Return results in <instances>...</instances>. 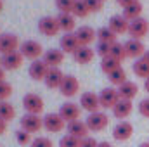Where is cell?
I'll list each match as a JSON object with an SVG mask.
<instances>
[{
  "instance_id": "6da1fadb",
  "label": "cell",
  "mask_w": 149,
  "mask_h": 147,
  "mask_svg": "<svg viewBox=\"0 0 149 147\" xmlns=\"http://www.w3.org/2000/svg\"><path fill=\"white\" fill-rule=\"evenodd\" d=\"M19 52L23 54L24 59H30L31 62H33V61H38V59L43 57V54H45L42 43L37 42V40H26V42H23L21 47H19Z\"/></svg>"
},
{
  "instance_id": "7a4b0ae2",
  "label": "cell",
  "mask_w": 149,
  "mask_h": 147,
  "mask_svg": "<svg viewBox=\"0 0 149 147\" xmlns=\"http://www.w3.org/2000/svg\"><path fill=\"white\" fill-rule=\"evenodd\" d=\"M68 126V123L61 118L59 112H49L45 118H43V128L50 133H59L63 132L64 128Z\"/></svg>"
},
{
  "instance_id": "3957f363",
  "label": "cell",
  "mask_w": 149,
  "mask_h": 147,
  "mask_svg": "<svg viewBox=\"0 0 149 147\" xmlns=\"http://www.w3.org/2000/svg\"><path fill=\"white\" fill-rule=\"evenodd\" d=\"M43 128V118H40V114H24L21 118V130L28 132V133H38Z\"/></svg>"
},
{
  "instance_id": "277c9868",
  "label": "cell",
  "mask_w": 149,
  "mask_h": 147,
  "mask_svg": "<svg viewBox=\"0 0 149 147\" xmlns=\"http://www.w3.org/2000/svg\"><path fill=\"white\" fill-rule=\"evenodd\" d=\"M61 26H59V21L57 17H52V16H45L38 21V31L45 37H56L59 33Z\"/></svg>"
},
{
  "instance_id": "5b68a950",
  "label": "cell",
  "mask_w": 149,
  "mask_h": 147,
  "mask_svg": "<svg viewBox=\"0 0 149 147\" xmlns=\"http://www.w3.org/2000/svg\"><path fill=\"white\" fill-rule=\"evenodd\" d=\"M43 99L38 94H26L23 97V107L28 114H40L43 111Z\"/></svg>"
},
{
  "instance_id": "8992f818",
  "label": "cell",
  "mask_w": 149,
  "mask_h": 147,
  "mask_svg": "<svg viewBox=\"0 0 149 147\" xmlns=\"http://www.w3.org/2000/svg\"><path fill=\"white\" fill-rule=\"evenodd\" d=\"M85 123H87L88 130H92V132H102V130L108 126L109 118H108V114H104V112L97 111V112L88 114V118H87V121H85Z\"/></svg>"
},
{
  "instance_id": "52a82bcc",
  "label": "cell",
  "mask_w": 149,
  "mask_h": 147,
  "mask_svg": "<svg viewBox=\"0 0 149 147\" xmlns=\"http://www.w3.org/2000/svg\"><path fill=\"white\" fill-rule=\"evenodd\" d=\"M80 107H81L83 111H87L88 114L97 112V111L101 109L99 95H97V94H92V92H85V94H81V97H80Z\"/></svg>"
},
{
  "instance_id": "ba28073f",
  "label": "cell",
  "mask_w": 149,
  "mask_h": 147,
  "mask_svg": "<svg viewBox=\"0 0 149 147\" xmlns=\"http://www.w3.org/2000/svg\"><path fill=\"white\" fill-rule=\"evenodd\" d=\"M148 33H149V21L148 19L139 17V19L130 21V24H128V35L132 38L141 40L142 37H146Z\"/></svg>"
},
{
  "instance_id": "9c48e42d",
  "label": "cell",
  "mask_w": 149,
  "mask_h": 147,
  "mask_svg": "<svg viewBox=\"0 0 149 147\" xmlns=\"http://www.w3.org/2000/svg\"><path fill=\"white\" fill-rule=\"evenodd\" d=\"M17 47H19V40L14 33H2L0 35V52H2V55L17 52Z\"/></svg>"
},
{
  "instance_id": "30bf717a",
  "label": "cell",
  "mask_w": 149,
  "mask_h": 147,
  "mask_svg": "<svg viewBox=\"0 0 149 147\" xmlns=\"http://www.w3.org/2000/svg\"><path fill=\"white\" fill-rule=\"evenodd\" d=\"M59 114L66 123H71V121L80 119L81 107H80V104H74V102H64L61 106V109H59Z\"/></svg>"
},
{
  "instance_id": "8fae6325",
  "label": "cell",
  "mask_w": 149,
  "mask_h": 147,
  "mask_svg": "<svg viewBox=\"0 0 149 147\" xmlns=\"http://www.w3.org/2000/svg\"><path fill=\"white\" fill-rule=\"evenodd\" d=\"M59 92L64 97H74L80 92V81L74 78L73 74H66L63 83H61V87H59Z\"/></svg>"
},
{
  "instance_id": "7c38bea8",
  "label": "cell",
  "mask_w": 149,
  "mask_h": 147,
  "mask_svg": "<svg viewBox=\"0 0 149 147\" xmlns=\"http://www.w3.org/2000/svg\"><path fill=\"white\" fill-rule=\"evenodd\" d=\"M99 101H101V107L113 109L120 102V94L114 88H102L101 94H99Z\"/></svg>"
},
{
  "instance_id": "4fadbf2b",
  "label": "cell",
  "mask_w": 149,
  "mask_h": 147,
  "mask_svg": "<svg viewBox=\"0 0 149 147\" xmlns=\"http://www.w3.org/2000/svg\"><path fill=\"white\" fill-rule=\"evenodd\" d=\"M125 50H127V57H134V59H141V57H144V43L141 42V40H137V38H128L125 43Z\"/></svg>"
},
{
  "instance_id": "5bb4252c",
  "label": "cell",
  "mask_w": 149,
  "mask_h": 147,
  "mask_svg": "<svg viewBox=\"0 0 149 147\" xmlns=\"http://www.w3.org/2000/svg\"><path fill=\"white\" fill-rule=\"evenodd\" d=\"M134 135V126L128 121H120L114 128H113V139L118 142H125Z\"/></svg>"
},
{
  "instance_id": "9a60e30c",
  "label": "cell",
  "mask_w": 149,
  "mask_h": 147,
  "mask_svg": "<svg viewBox=\"0 0 149 147\" xmlns=\"http://www.w3.org/2000/svg\"><path fill=\"white\" fill-rule=\"evenodd\" d=\"M23 54L21 52H12V54H5L2 55V68L5 71H14V69H19L21 64H23Z\"/></svg>"
},
{
  "instance_id": "2e32d148",
  "label": "cell",
  "mask_w": 149,
  "mask_h": 147,
  "mask_svg": "<svg viewBox=\"0 0 149 147\" xmlns=\"http://www.w3.org/2000/svg\"><path fill=\"white\" fill-rule=\"evenodd\" d=\"M80 47L81 45H80V42H78L74 33H64L61 37V50L64 54H74Z\"/></svg>"
},
{
  "instance_id": "e0dca14e",
  "label": "cell",
  "mask_w": 149,
  "mask_h": 147,
  "mask_svg": "<svg viewBox=\"0 0 149 147\" xmlns=\"http://www.w3.org/2000/svg\"><path fill=\"white\" fill-rule=\"evenodd\" d=\"M66 130H68V135H73V137L80 139V140L87 139V135H88V126H87V123H85V121H80V119L68 123Z\"/></svg>"
},
{
  "instance_id": "ac0fdd59",
  "label": "cell",
  "mask_w": 149,
  "mask_h": 147,
  "mask_svg": "<svg viewBox=\"0 0 149 147\" xmlns=\"http://www.w3.org/2000/svg\"><path fill=\"white\" fill-rule=\"evenodd\" d=\"M42 61L49 68H59V64H63V61H64V52L63 50H57V49H49L43 54V59Z\"/></svg>"
},
{
  "instance_id": "d6986e66",
  "label": "cell",
  "mask_w": 149,
  "mask_h": 147,
  "mask_svg": "<svg viewBox=\"0 0 149 147\" xmlns=\"http://www.w3.org/2000/svg\"><path fill=\"white\" fill-rule=\"evenodd\" d=\"M74 35L78 38L80 45H88V47H90V43L97 38V31H95L92 26H80V28L74 31Z\"/></svg>"
},
{
  "instance_id": "ffe728a7",
  "label": "cell",
  "mask_w": 149,
  "mask_h": 147,
  "mask_svg": "<svg viewBox=\"0 0 149 147\" xmlns=\"http://www.w3.org/2000/svg\"><path fill=\"white\" fill-rule=\"evenodd\" d=\"M28 73L30 76L35 80V81H42V80H45V76L49 73V66L43 62V61H33L31 64H30V69H28Z\"/></svg>"
},
{
  "instance_id": "44dd1931",
  "label": "cell",
  "mask_w": 149,
  "mask_h": 147,
  "mask_svg": "<svg viewBox=\"0 0 149 147\" xmlns=\"http://www.w3.org/2000/svg\"><path fill=\"white\" fill-rule=\"evenodd\" d=\"M64 76L66 74L63 73L59 68H49V73H47L43 81H45V85L49 88H59L61 83H63V80H64Z\"/></svg>"
},
{
  "instance_id": "7402d4cb",
  "label": "cell",
  "mask_w": 149,
  "mask_h": 147,
  "mask_svg": "<svg viewBox=\"0 0 149 147\" xmlns=\"http://www.w3.org/2000/svg\"><path fill=\"white\" fill-rule=\"evenodd\" d=\"M118 94H120V99H125V101H132L137 94H139V87L135 81H125L123 85L118 87Z\"/></svg>"
},
{
  "instance_id": "603a6c76",
  "label": "cell",
  "mask_w": 149,
  "mask_h": 147,
  "mask_svg": "<svg viewBox=\"0 0 149 147\" xmlns=\"http://www.w3.org/2000/svg\"><path fill=\"white\" fill-rule=\"evenodd\" d=\"M73 57L78 64H88V62H92V59L95 57V50L90 49L88 45H81V47L73 54Z\"/></svg>"
},
{
  "instance_id": "cb8c5ba5",
  "label": "cell",
  "mask_w": 149,
  "mask_h": 147,
  "mask_svg": "<svg viewBox=\"0 0 149 147\" xmlns=\"http://www.w3.org/2000/svg\"><path fill=\"white\" fill-rule=\"evenodd\" d=\"M128 24L130 21L121 14V16H111L109 19V28L116 35H121V33H128Z\"/></svg>"
},
{
  "instance_id": "d4e9b609",
  "label": "cell",
  "mask_w": 149,
  "mask_h": 147,
  "mask_svg": "<svg viewBox=\"0 0 149 147\" xmlns=\"http://www.w3.org/2000/svg\"><path fill=\"white\" fill-rule=\"evenodd\" d=\"M132 109H134L132 101L120 99V102L113 107V114H114V118H118V119H125V118H128V116L132 114Z\"/></svg>"
},
{
  "instance_id": "484cf974",
  "label": "cell",
  "mask_w": 149,
  "mask_h": 147,
  "mask_svg": "<svg viewBox=\"0 0 149 147\" xmlns=\"http://www.w3.org/2000/svg\"><path fill=\"white\" fill-rule=\"evenodd\" d=\"M57 21H59V26H61V30L63 31H66V33H71L74 30V16L70 12V14H64V12H59L57 16Z\"/></svg>"
},
{
  "instance_id": "4316f807",
  "label": "cell",
  "mask_w": 149,
  "mask_h": 147,
  "mask_svg": "<svg viewBox=\"0 0 149 147\" xmlns=\"http://www.w3.org/2000/svg\"><path fill=\"white\" fill-rule=\"evenodd\" d=\"M141 14H142V3L137 0V2H134V3H130L128 7H125L123 9V16L128 19V21H134V19H139L141 17Z\"/></svg>"
},
{
  "instance_id": "83f0119b",
  "label": "cell",
  "mask_w": 149,
  "mask_h": 147,
  "mask_svg": "<svg viewBox=\"0 0 149 147\" xmlns=\"http://www.w3.org/2000/svg\"><path fill=\"white\" fill-rule=\"evenodd\" d=\"M16 118V109H14V106L10 104V102H7V101H2L0 102V119H3L5 123H9V121H12Z\"/></svg>"
},
{
  "instance_id": "f1b7e54d",
  "label": "cell",
  "mask_w": 149,
  "mask_h": 147,
  "mask_svg": "<svg viewBox=\"0 0 149 147\" xmlns=\"http://www.w3.org/2000/svg\"><path fill=\"white\" fill-rule=\"evenodd\" d=\"M132 69H134V73L137 74L139 78H146V80L149 78V62L144 59V57L135 59V62H134Z\"/></svg>"
},
{
  "instance_id": "f546056e",
  "label": "cell",
  "mask_w": 149,
  "mask_h": 147,
  "mask_svg": "<svg viewBox=\"0 0 149 147\" xmlns=\"http://www.w3.org/2000/svg\"><path fill=\"white\" fill-rule=\"evenodd\" d=\"M108 80L111 81V85L120 87V85H123V83L127 81V73H125L123 68H118V69H114L113 73L108 74Z\"/></svg>"
},
{
  "instance_id": "4dcf8cb0",
  "label": "cell",
  "mask_w": 149,
  "mask_h": 147,
  "mask_svg": "<svg viewBox=\"0 0 149 147\" xmlns=\"http://www.w3.org/2000/svg\"><path fill=\"white\" fill-rule=\"evenodd\" d=\"M97 38H99V42H104V43H114L116 42V33L109 26L108 28H99L97 30Z\"/></svg>"
},
{
  "instance_id": "1f68e13d",
  "label": "cell",
  "mask_w": 149,
  "mask_h": 147,
  "mask_svg": "<svg viewBox=\"0 0 149 147\" xmlns=\"http://www.w3.org/2000/svg\"><path fill=\"white\" fill-rule=\"evenodd\" d=\"M109 57L113 59H116V61H123L125 57H127V50H125V45L123 43H120V42H114L111 45V54H109Z\"/></svg>"
},
{
  "instance_id": "d6a6232c",
  "label": "cell",
  "mask_w": 149,
  "mask_h": 147,
  "mask_svg": "<svg viewBox=\"0 0 149 147\" xmlns=\"http://www.w3.org/2000/svg\"><path fill=\"white\" fill-rule=\"evenodd\" d=\"M118 68H121V64H120V61H116V59H113V57H104V59L101 61V69L106 74L113 73V71L118 69Z\"/></svg>"
},
{
  "instance_id": "836d02e7",
  "label": "cell",
  "mask_w": 149,
  "mask_h": 147,
  "mask_svg": "<svg viewBox=\"0 0 149 147\" xmlns=\"http://www.w3.org/2000/svg\"><path fill=\"white\" fill-rule=\"evenodd\" d=\"M71 14H73L74 17H85V16L88 14V9H87V5H85L83 0H74V5H73Z\"/></svg>"
},
{
  "instance_id": "e575fe53",
  "label": "cell",
  "mask_w": 149,
  "mask_h": 147,
  "mask_svg": "<svg viewBox=\"0 0 149 147\" xmlns=\"http://www.w3.org/2000/svg\"><path fill=\"white\" fill-rule=\"evenodd\" d=\"M80 146H81V140L73 137V135H64L59 142V147H80Z\"/></svg>"
},
{
  "instance_id": "d590c367",
  "label": "cell",
  "mask_w": 149,
  "mask_h": 147,
  "mask_svg": "<svg viewBox=\"0 0 149 147\" xmlns=\"http://www.w3.org/2000/svg\"><path fill=\"white\" fill-rule=\"evenodd\" d=\"M74 0H56V7L59 12H64V14H70L73 10Z\"/></svg>"
},
{
  "instance_id": "8d00e7d4",
  "label": "cell",
  "mask_w": 149,
  "mask_h": 147,
  "mask_svg": "<svg viewBox=\"0 0 149 147\" xmlns=\"http://www.w3.org/2000/svg\"><path fill=\"white\" fill-rule=\"evenodd\" d=\"M16 140L21 146H28V144H31V133H28L24 130H17L16 132Z\"/></svg>"
},
{
  "instance_id": "74e56055",
  "label": "cell",
  "mask_w": 149,
  "mask_h": 147,
  "mask_svg": "<svg viewBox=\"0 0 149 147\" xmlns=\"http://www.w3.org/2000/svg\"><path fill=\"white\" fill-rule=\"evenodd\" d=\"M10 95H12V85L7 83V81H2L0 83V102L2 101H7Z\"/></svg>"
},
{
  "instance_id": "f35d334b",
  "label": "cell",
  "mask_w": 149,
  "mask_h": 147,
  "mask_svg": "<svg viewBox=\"0 0 149 147\" xmlns=\"http://www.w3.org/2000/svg\"><path fill=\"white\" fill-rule=\"evenodd\" d=\"M111 45H113V43H104V42H99V43H97L95 52L101 55V59L109 57V54H111Z\"/></svg>"
},
{
  "instance_id": "ab89813d",
  "label": "cell",
  "mask_w": 149,
  "mask_h": 147,
  "mask_svg": "<svg viewBox=\"0 0 149 147\" xmlns=\"http://www.w3.org/2000/svg\"><path fill=\"white\" fill-rule=\"evenodd\" d=\"M30 147H54V144H52V140L47 139V137H37V139L30 144Z\"/></svg>"
},
{
  "instance_id": "60d3db41",
  "label": "cell",
  "mask_w": 149,
  "mask_h": 147,
  "mask_svg": "<svg viewBox=\"0 0 149 147\" xmlns=\"http://www.w3.org/2000/svg\"><path fill=\"white\" fill-rule=\"evenodd\" d=\"M88 12H99L101 7H102V0H83Z\"/></svg>"
},
{
  "instance_id": "b9f144b4",
  "label": "cell",
  "mask_w": 149,
  "mask_h": 147,
  "mask_svg": "<svg viewBox=\"0 0 149 147\" xmlns=\"http://www.w3.org/2000/svg\"><path fill=\"white\" fill-rule=\"evenodd\" d=\"M139 112L144 116V118H149V99H142L139 102Z\"/></svg>"
},
{
  "instance_id": "7bdbcfd3",
  "label": "cell",
  "mask_w": 149,
  "mask_h": 147,
  "mask_svg": "<svg viewBox=\"0 0 149 147\" xmlns=\"http://www.w3.org/2000/svg\"><path fill=\"white\" fill-rule=\"evenodd\" d=\"M80 147H99V142L95 139H92V137H87V139L81 140V146Z\"/></svg>"
},
{
  "instance_id": "ee69618b",
  "label": "cell",
  "mask_w": 149,
  "mask_h": 147,
  "mask_svg": "<svg viewBox=\"0 0 149 147\" xmlns=\"http://www.w3.org/2000/svg\"><path fill=\"white\" fill-rule=\"evenodd\" d=\"M116 2H118V5H121V7L125 9V7H128L130 3H134V2H137V0H116Z\"/></svg>"
},
{
  "instance_id": "f6af8a7d",
  "label": "cell",
  "mask_w": 149,
  "mask_h": 147,
  "mask_svg": "<svg viewBox=\"0 0 149 147\" xmlns=\"http://www.w3.org/2000/svg\"><path fill=\"white\" fill-rule=\"evenodd\" d=\"M5 130H7V123H5L3 119H0V135H3Z\"/></svg>"
},
{
  "instance_id": "bcb514c9",
  "label": "cell",
  "mask_w": 149,
  "mask_h": 147,
  "mask_svg": "<svg viewBox=\"0 0 149 147\" xmlns=\"http://www.w3.org/2000/svg\"><path fill=\"white\" fill-rule=\"evenodd\" d=\"M3 78H5V69H3V68L0 66V83H2V81H5Z\"/></svg>"
},
{
  "instance_id": "7dc6e473",
  "label": "cell",
  "mask_w": 149,
  "mask_h": 147,
  "mask_svg": "<svg viewBox=\"0 0 149 147\" xmlns=\"http://www.w3.org/2000/svg\"><path fill=\"white\" fill-rule=\"evenodd\" d=\"M99 147H113L109 142H99Z\"/></svg>"
},
{
  "instance_id": "c3c4849f",
  "label": "cell",
  "mask_w": 149,
  "mask_h": 147,
  "mask_svg": "<svg viewBox=\"0 0 149 147\" xmlns=\"http://www.w3.org/2000/svg\"><path fill=\"white\" fill-rule=\"evenodd\" d=\"M144 88H146V90L149 92V78L146 80V81H144Z\"/></svg>"
},
{
  "instance_id": "681fc988",
  "label": "cell",
  "mask_w": 149,
  "mask_h": 147,
  "mask_svg": "<svg viewBox=\"0 0 149 147\" xmlns=\"http://www.w3.org/2000/svg\"><path fill=\"white\" fill-rule=\"evenodd\" d=\"M144 59L149 62V50H146V54H144Z\"/></svg>"
},
{
  "instance_id": "f907efd6",
  "label": "cell",
  "mask_w": 149,
  "mask_h": 147,
  "mask_svg": "<svg viewBox=\"0 0 149 147\" xmlns=\"http://www.w3.org/2000/svg\"><path fill=\"white\" fill-rule=\"evenodd\" d=\"M139 147H149V142H146V144H141Z\"/></svg>"
},
{
  "instance_id": "816d5d0a",
  "label": "cell",
  "mask_w": 149,
  "mask_h": 147,
  "mask_svg": "<svg viewBox=\"0 0 149 147\" xmlns=\"http://www.w3.org/2000/svg\"><path fill=\"white\" fill-rule=\"evenodd\" d=\"M2 9H3V2L0 0V12H2Z\"/></svg>"
},
{
  "instance_id": "f5cc1de1",
  "label": "cell",
  "mask_w": 149,
  "mask_h": 147,
  "mask_svg": "<svg viewBox=\"0 0 149 147\" xmlns=\"http://www.w3.org/2000/svg\"><path fill=\"white\" fill-rule=\"evenodd\" d=\"M0 66H2V57H0Z\"/></svg>"
},
{
  "instance_id": "db71d44e",
  "label": "cell",
  "mask_w": 149,
  "mask_h": 147,
  "mask_svg": "<svg viewBox=\"0 0 149 147\" xmlns=\"http://www.w3.org/2000/svg\"><path fill=\"white\" fill-rule=\"evenodd\" d=\"M102 2H104V0H102Z\"/></svg>"
}]
</instances>
